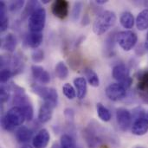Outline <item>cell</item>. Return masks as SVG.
Wrapping results in <instances>:
<instances>
[{
    "label": "cell",
    "mask_w": 148,
    "mask_h": 148,
    "mask_svg": "<svg viewBox=\"0 0 148 148\" xmlns=\"http://www.w3.org/2000/svg\"><path fill=\"white\" fill-rule=\"evenodd\" d=\"M117 21V16L114 11L105 10L100 13L93 24V30L97 36L103 35L109 29L114 26Z\"/></svg>",
    "instance_id": "6da1fadb"
},
{
    "label": "cell",
    "mask_w": 148,
    "mask_h": 148,
    "mask_svg": "<svg viewBox=\"0 0 148 148\" xmlns=\"http://www.w3.org/2000/svg\"><path fill=\"white\" fill-rule=\"evenodd\" d=\"M24 120L25 116L23 111L17 107H13L9 109L3 116L1 124L4 130L11 132L21 126L23 123Z\"/></svg>",
    "instance_id": "7a4b0ae2"
},
{
    "label": "cell",
    "mask_w": 148,
    "mask_h": 148,
    "mask_svg": "<svg viewBox=\"0 0 148 148\" xmlns=\"http://www.w3.org/2000/svg\"><path fill=\"white\" fill-rule=\"evenodd\" d=\"M45 23L46 10L41 6L29 16L28 20V27L30 32H42Z\"/></svg>",
    "instance_id": "3957f363"
},
{
    "label": "cell",
    "mask_w": 148,
    "mask_h": 148,
    "mask_svg": "<svg viewBox=\"0 0 148 148\" xmlns=\"http://www.w3.org/2000/svg\"><path fill=\"white\" fill-rule=\"evenodd\" d=\"M32 91L41 97L44 102H48L56 107L58 102V94L57 91L53 88H49L38 84H33L31 86Z\"/></svg>",
    "instance_id": "277c9868"
},
{
    "label": "cell",
    "mask_w": 148,
    "mask_h": 148,
    "mask_svg": "<svg viewBox=\"0 0 148 148\" xmlns=\"http://www.w3.org/2000/svg\"><path fill=\"white\" fill-rule=\"evenodd\" d=\"M112 75L114 80L118 82V83L121 84L125 88L128 89L132 83L133 79L130 76V72L127 67L124 63H118L113 68Z\"/></svg>",
    "instance_id": "5b68a950"
},
{
    "label": "cell",
    "mask_w": 148,
    "mask_h": 148,
    "mask_svg": "<svg viewBox=\"0 0 148 148\" xmlns=\"http://www.w3.org/2000/svg\"><path fill=\"white\" fill-rule=\"evenodd\" d=\"M138 41L137 35L132 30H124L117 33L116 42L125 51H130L134 48Z\"/></svg>",
    "instance_id": "8992f818"
},
{
    "label": "cell",
    "mask_w": 148,
    "mask_h": 148,
    "mask_svg": "<svg viewBox=\"0 0 148 148\" xmlns=\"http://www.w3.org/2000/svg\"><path fill=\"white\" fill-rule=\"evenodd\" d=\"M127 90V89L120 83H112L107 87L106 95L113 101H119L126 97Z\"/></svg>",
    "instance_id": "52a82bcc"
},
{
    "label": "cell",
    "mask_w": 148,
    "mask_h": 148,
    "mask_svg": "<svg viewBox=\"0 0 148 148\" xmlns=\"http://www.w3.org/2000/svg\"><path fill=\"white\" fill-rule=\"evenodd\" d=\"M116 120L121 130L127 131L131 127L133 117L131 113L127 109L124 108H120L116 110Z\"/></svg>",
    "instance_id": "ba28073f"
},
{
    "label": "cell",
    "mask_w": 148,
    "mask_h": 148,
    "mask_svg": "<svg viewBox=\"0 0 148 148\" xmlns=\"http://www.w3.org/2000/svg\"><path fill=\"white\" fill-rule=\"evenodd\" d=\"M137 91L146 103H148V70L142 71L138 75Z\"/></svg>",
    "instance_id": "9c48e42d"
},
{
    "label": "cell",
    "mask_w": 148,
    "mask_h": 148,
    "mask_svg": "<svg viewBox=\"0 0 148 148\" xmlns=\"http://www.w3.org/2000/svg\"><path fill=\"white\" fill-rule=\"evenodd\" d=\"M69 2L66 0H56L52 3L51 11L59 19H65L69 15Z\"/></svg>",
    "instance_id": "30bf717a"
},
{
    "label": "cell",
    "mask_w": 148,
    "mask_h": 148,
    "mask_svg": "<svg viewBox=\"0 0 148 148\" xmlns=\"http://www.w3.org/2000/svg\"><path fill=\"white\" fill-rule=\"evenodd\" d=\"M96 129L93 127H88L84 131V137L88 148H98L101 142V138L96 134Z\"/></svg>",
    "instance_id": "8fae6325"
},
{
    "label": "cell",
    "mask_w": 148,
    "mask_h": 148,
    "mask_svg": "<svg viewBox=\"0 0 148 148\" xmlns=\"http://www.w3.org/2000/svg\"><path fill=\"white\" fill-rule=\"evenodd\" d=\"M49 140H50L49 133L48 132L47 129L42 128L33 138L32 145L34 148H45L49 145Z\"/></svg>",
    "instance_id": "7c38bea8"
},
{
    "label": "cell",
    "mask_w": 148,
    "mask_h": 148,
    "mask_svg": "<svg viewBox=\"0 0 148 148\" xmlns=\"http://www.w3.org/2000/svg\"><path fill=\"white\" fill-rule=\"evenodd\" d=\"M148 132V118L140 117L134 120L132 126V133L137 136L145 135Z\"/></svg>",
    "instance_id": "4fadbf2b"
},
{
    "label": "cell",
    "mask_w": 148,
    "mask_h": 148,
    "mask_svg": "<svg viewBox=\"0 0 148 148\" xmlns=\"http://www.w3.org/2000/svg\"><path fill=\"white\" fill-rule=\"evenodd\" d=\"M31 72L33 77L42 84H48L50 82V75L42 66L32 65Z\"/></svg>",
    "instance_id": "5bb4252c"
},
{
    "label": "cell",
    "mask_w": 148,
    "mask_h": 148,
    "mask_svg": "<svg viewBox=\"0 0 148 148\" xmlns=\"http://www.w3.org/2000/svg\"><path fill=\"white\" fill-rule=\"evenodd\" d=\"M56 107L50 103L43 102L39 108L38 112V121L41 123H46L52 118L53 110Z\"/></svg>",
    "instance_id": "9a60e30c"
},
{
    "label": "cell",
    "mask_w": 148,
    "mask_h": 148,
    "mask_svg": "<svg viewBox=\"0 0 148 148\" xmlns=\"http://www.w3.org/2000/svg\"><path fill=\"white\" fill-rule=\"evenodd\" d=\"M42 39H43V36H42V32H29L25 36L24 44L27 47L36 49L41 45Z\"/></svg>",
    "instance_id": "2e32d148"
},
{
    "label": "cell",
    "mask_w": 148,
    "mask_h": 148,
    "mask_svg": "<svg viewBox=\"0 0 148 148\" xmlns=\"http://www.w3.org/2000/svg\"><path fill=\"white\" fill-rule=\"evenodd\" d=\"M74 84L75 87L76 95L80 100H82L85 98L88 91L87 87V81L84 77H76L74 80Z\"/></svg>",
    "instance_id": "e0dca14e"
},
{
    "label": "cell",
    "mask_w": 148,
    "mask_h": 148,
    "mask_svg": "<svg viewBox=\"0 0 148 148\" xmlns=\"http://www.w3.org/2000/svg\"><path fill=\"white\" fill-rule=\"evenodd\" d=\"M1 47L3 50H6L8 52H10V53L13 52L16 47V36L11 33H9L8 35H6L1 40Z\"/></svg>",
    "instance_id": "ac0fdd59"
},
{
    "label": "cell",
    "mask_w": 148,
    "mask_h": 148,
    "mask_svg": "<svg viewBox=\"0 0 148 148\" xmlns=\"http://www.w3.org/2000/svg\"><path fill=\"white\" fill-rule=\"evenodd\" d=\"M33 135V132L25 126H21L16 132V139L19 143L29 142Z\"/></svg>",
    "instance_id": "d6986e66"
},
{
    "label": "cell",
    "mask_w": 148,
    "mask_h": 148,
    "mask_svg": "<svg viewBox=\"0 0 148 148\" xmlns=\"http://www.w3.org/2000/svg\"><path fill=\"white\" fill-rule=\"evenodd\" d=\"M136 27L139 30H146L148 29V9L141 10L135 20Z\"/></svg>",
    "instance_id": "ffe728a7"
},
{
    "label": "cell",
    "mask_w": 148,
    "mask_h": 148,
    "mask_svg": "<svg viewBox=\"0 0 148 148\" xmlns=\"http://www.w3.org/2000/svg\"><path fill=\"white\" fill-rule=\"evenodd\" d=\"M116 36H117V33L115 34L114 32H113L107 37V39L105 41L104 52H105V55L108 56H111L114 55V45H115V42H116Z\"/></svg>",
    "instance_id": "44dd1931"
},
{
    "label": "cell",
    "mask_w": 148,
    "mask_h": 148,
    "mask_svg": "<svg viewBox=\"0 0 148 148\" xmlns=\"http://www.w3.org/2000/svg\"><path fill=\"white\" fill-rule=\"evenodd\" d=\"M120 22H121V24L123 28L130 29L134 27L135 20H134V15L131 12L125 11L121 14V18H120Z\"/></svg>",
    "instance_id": "7402d4cb"
},
{
    "label": "cell",
    "mask_w": 148,
    "mask_h": 148,
    "mask_svg": "<svg viewBox=\"0 0 148 148\" xmlns=\"http://www.w3.org/2000/svg\"><path fill=\"white\" fill-rule=\"evenodd\" d=\"M9 26V18L7 16V8L3 2H0V30L5 31Z\"/></svg>",
    "instance_id": "603a6c76"
},
{
    "label": "cell",
    "mask_w": 148,
    "mask_h": 148,
    "mask_svg": "<svg viewBox=\"0 0 148 148\" xmlns=\"http://www.w3.org/2000/svg\"><path fill=\"white\" fill-rule=\"evenodd\" d=\"M85 76L87 78L88 82L94 88H97L100 86V79L98 75L91 69H87L85 70Z\"/></svg>",
    "instance_id": "cb8c5ba5"
},
{
    "label": "cell",
    "mask_w": 148,
    "mask_h": 148,
    "mask_svg": "<svg viewBox=\"0 0 148 148\" xmlns=\"http://www.w3.org/2000/svg\"><path fill=\"white\" fill-rule=\"evenodd\" d=\"M39 7H41V4L38 1H29L27 3H26V6L23 11V14H22V16L23 18H26V17H29V16L36 10L38 9Z\"/></svg>",
    "instance_id": "d4e9b609"
},
{
    "label": "cell",
    "mask_w": 148,
    "mask_h": 148,
    "mask_svg": "<svg viewBox=\"0 0 148 148\" xmlns=\"http://www.w3.org/2000/svg\"><path fill=\"white\" fill-rule=\"evenodd\" d=\"M96 110H97V114L99 116V118L105 122H108L111 120V114L109 112V110L101 103H97L96 105Z\"/></svg>",
    "instance_id": "484cf974"
},
{
    "label": "cell",
    "mask_w": 148,
    "mask_h": 148,
    "mask_svg": "<svg viewBox=\"0 0 148 148\" xmlns=\"http://www.w3.org/2000/svg\"><path fill=\"white\" fill-rule=\"evenodd\" d=\"M56 75L60 80H65L69 76V69L63 62H60L56 66Z\"/></svg>",
    "instance_id": "4316f807"
},
{
    "label": "cell",
    "mask_w": 148,
    "mask_h": 148,
    "mask_svg": "<svg viewBox=\"0 0 148 148\" xmlns=\"http://www.w3.org/2000/svg\"><path fill=\"white\" fill-rule=\"evenodd\" d=\"M61 148H75V141L72 136L63 134L61 137Z\"/></svg>",
    "instance_id": "83f0119b"
},
{
    "label": "cell",
    "mask_w": 148,
    "mask_h": 148,
    "mask_svg": "<svg viewBox=\"0 0 148 148\" xmlns=\"http://www.w3.org/2000/svg\"><path fill=\"white\" fill-rule=\"evenodd\" d=\"M62 92H63L64 95L69 100H74L75 98V96H76V91H75V89L69 83H65L62 86Z\"/></svg>",
    "instance_id": "f1b7e54d"
},
{
    "label": "cell",
    "mask_w": 148,
    "mask_h": 148,
    "mask_svg": "<svg viewBox=\"0 0 148 148\" xmlns=\"http://www.w3.org/2000/svg\"><path fill=\"white\" fill-rule=\"evenodd\" d=\"M31 58H32V61H33L34 62H36V63L41 62H42L43 59H44V52L42 51V49H34V51L32 52Z\"/></svg>",
    "instance_id": "f546056e"
},
{
    "label": "cell",
    "mask_w": 148,
    "mask_h": 148,
    "mask_svg": "<svg viewBox=\"0 0 148 148\" xmlns=\"http://www.w3.org/2000/svg\"><path fill=\"white\" fill-rule=\"evenodd\" d=\"M82 9V3L81 2L75 3L73 6V10H72V15H71V17L74 21H76L79 18Z\"/></svg>",
    "instance_id": "4dcf8cb0"
},
{
    "label": "cell",
    "mask_w": 148,
    "mask_h": 148,
    "mask_svg": "<svg viewBox=\"0 0 148 148\" xmlns=\"http://www.w3.org/2000/svg\"><path fill=\"white\" fill-rule=\"evenodd\" d=\"M12 75H14V74L10 69H1L0 79H1L2 84H5Z\"/></svg>",
    "instance_id": "1f68e13d"
},
{
    "label": "cell",
    "mask_w": 148,
    "mask_h": 148,
    "mask_svg": "<svg viewBox=\"0 0 148 148\" xmlns=\"http://www.w3.org/2000/svg\"><path fill=\"white\" fill-rule=\"evenodd\" d=\"M24 3H25V2L24 1H21V0H17V1H13V2H11L10 3V5H9V10H10V11H12V12H16V11H18V10H20L23 7V5H24Z\"/></svg>",
    "instance_id": "d6a6232c"
},
{
    "label": "cell",
    "mask_w": 148,
    "mask_h": 148,
    "mask_svg": "<svg viewBox=\"0 0 148 148\" xmlns=\"http://www.w3.org/2000/svg\"><path fill=\"white\" fill-rule=\"evenodd\" d=\"M10 98V93L8 91V88H5L3 85H2L1 89H0V101L2 103L6 102Z\"/></svg>",
    "instance_id": "836d02e7"
},
{
    "label": "cell",
    "mask_w": 148,
    "mask_h": 148,
    "mask_svg": "<svg viewBox=\"0 0 148 148\" xmlns=\"http://www.w3.org/2000/svg\"><path fill=\"white\" fill-rule=\"evenodd\" d=\"M64 115L66 117V119L69 121H73L74 118H75V112L73 109L71 108H66L64 110Z\"/></svg>",
    "instance_id": "e575fe53"
},
{
    "label": "cell",
    "mask_w": 148,
    "mask_h": 148,
    "mask_svg": "<svg viewBox=\"0 0 148 148\" xmlns=\"http://www.w3.org/2000/svg\"><path fill=\"white\" fill-rule=\"evenodd\" d=\"M89 23H90L89 16H88V14H85L84 16H83V18H82V24L84 25V26H86V25L89 24Z\"/></svg>",
    "instance_id": "d590c367"
},
{
    "label": "cell",
    "mask_w": 148,
    "mask_h": 148,
    "mask_svg": "<svg viewBox=\"0 0 148 148\" xmlns=\"http://www.w3.org/2000/svg\"><path fill=\"white\" fill-rule=\"evenodd\" d=\"M107 2H108L107 0H95V3H97V4H100V5L105 4Z\"/></svg>",
    "instance_id": "8d00e7d4"
},
{
    "label": "cell",
    "mask_w": 148,
    "mask_h": 148,
    "mask_svg": "<svg viewBox=\"0 0 148 148\" xmlns=\"http://www.w3.org/2000/svg\"><path fill=\"white\" fill-rule=\"evenodd\" d=\"M145 48H146V49H147V50H148V32H147V37H146V42H145Z\"/></svg>",
    "instance_id": "74e56055"
},
{
    "label": "cell",
    "mask_w": 148,
    "mask_h": 148,
    "mask_svg": "<svg viewBox=\"0 0 148 148\" xmlns=\"http://www.w3.org/2000/svg\"><path fill=\"white\" fill-rule=\"evenodd\" d=\"M21 148H33V147H31L29 145H24L23 147H22Z\"/></svg>",
    "instance_id": "f35d334b"
},
{
    "label": "cell",
    "mask_w": 148,
    "mask_h": 148,
    "mask_svg": "<svg viewBox=\"0 0 148 148\" xmlns=\"http://www.w3.org/2000/svg\"><path fill=\"white\" fill-rule=\"evenodd\" d=\"M135 148H144V147H136Z\"/></svg>",
    "instance_id": "ab89813d"
},
{
    "label": "cell",
    "mask_w": 148,
    "mask_h": 148,
    "mask_svg": "<svg viewBox=\"0 0 148 148\" xmlns=\"http://www.w3.org/2000/svg\"><path fill=\"white\" fill-rule=\"evenodd\" d=\"M56 148H61V147H58V146L56 145Z\"/></svg>",
    "instance_id": "60d3db41"
},
{
    "label": "cell",
    "mask_w": 148,
    "mask_h": 148,
    "mask_svg": "<svg viewBox=\"0 0 148 148\" xmlns=\"http://www.w3.org/2000/svg\"><path fill=\"white\" fill-rule=\"evenodd\" d=\"M147 117H148V114H147Z\"/></svg>",
    "instance_id": "b9f144b4"
}]
</instances>
